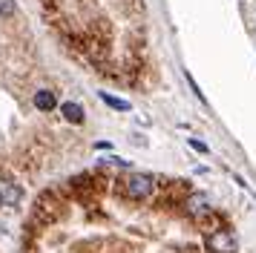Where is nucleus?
I'll list each match as a JSON object with an SVG mask.
<instances>
[{"mask_svg": "<svg viewBox=\"0 0 256 253\" xmlns=\"http://www.w3.org/2000/svg\"><path fill=\"white\" fill-rule=\"evenodd\" d=\"M24 202V190L20 184H14L12 178L0 176V207H18Z\"/></svg>", "mask_w": 256, "mask_h": 253, "instance_id": "nucleus-2", "label": "nucleus"}, {"mask_svg": "<svg viewBox=\"0 0 256 253\" xmlns=\"http://www.w3.org/2000/svg\"><path fill=\"white\" fill-rule=\"evenodd\" d=\"M208 244H210V250H216V253H233V236L228 230H216L208 239Z\"/></svg>", "mask_w": 256, "mask_h": 253, "instance_id": "nucleus-4", "label": "nucleus"}, {"mask_svg": "<svg viewBox=\"0 0 256 253\" xmlns=\"http://www.w3.org/2000/svg\"><path fill=\"white\" fill-rule=\"evenodd\" d=\"M18 6H14V0H0V18H12Z\"/></svg>", "mask_w": 256, "mask_h": 253, "instance_id": "nucleus-8", "label": "nucleus"}, {"mask_svg": "<svg viewBox=\"0 0 256 253\" xmlns=\"http://www.w3.org/2000/svg\"><path fill=\"white\" fill-rule=\"evenodd\" d=\"M35 106L40 110V112H52V110L58 106V101H55V92H49V90L35 92Z\"/></svg>", "mask_w": 256, "mask_h": 253, "instance_id": "nucleus-6", "label": "nucleus"}, {"mask_svg": "<svg viewBox=\"0 0 256 253\" xmlns=\"http://www.w3.org/2000/svg\"><path fill=\"white\" fill-rule=\"evenodd\" d=\"M124 193H127L132 202L150 198L152 196V178L144 176V172H132V176H127V182H124Z\"/></svg>", "mask_w": 256, "mask_h": 253, "instance_id": "nucleus-1", "label": "nucleus"}, {"mask_svg": "<svg viewBox=\"0 0 256 253\" xmlns=\"http://www.w3.org/2000/svg\"><path fill=\"white\" fill-rule=\"evenodd\" d=\"M60 112H64V118L70 121V124H84V106L75 101H66L60 104Z\"/></svg>", "mask_w": 256, "mask_h": 253, "instance_id": "nucleus-5", "label": "nucleus"}, {"mask_svg": "<svg viewBox=\"0 0 256 253\" xmlns=\"http://www.w3.org/2000/svg\"><path fill=\"white\" fill-rule=\"evenodd\" d=\"M187 144L196 150V152H210V147L204 144V141H198V138H187Z\"/></svg>", "mask_w": 256, "mask_h": 253, "instance_id": "nucleus-9", "label": "nucleus"}, {"mask_svg": "<svg viewBox=\"0 0 256 253\" xmlns=\"http://www.w3.org/2000/svg\"><path fill=\"white\" fill-rule=\"evenodd\" d=\"M101 101H104L106 106L118 110V112H130V110H132V104H130V101H124V98H116V95H110V92H101Z\"/></svg>", "mask_w": 256, "mask_h": 253, "instance_id": "nucleus-7", "label": "nucleus"}, {"mask_svg": "<svg viewBox=\"0 0 256 253\" xmlns=\"http://www.w3.org/2000/svg\"><path fill=\"white\" fill-rule=\"evenodd\" d=\"M187 213L190 216H204V213H210V196L208 193H190L187 196Z\"/></svg>", "mask_w": 256, "mask_h": 253, "instance_id": "nucleus-3", "label": "nucleus"}]
</instances>
